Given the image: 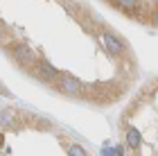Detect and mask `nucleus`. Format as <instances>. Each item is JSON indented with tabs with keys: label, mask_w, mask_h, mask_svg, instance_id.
Masks as SVG:
<instances>
[{
	"label": "nucleus",
	"mask_w": 158,
	"mask_h": 156,
	"mask_svg": "<svg viewBox=\"0 0 158 156\" xmlns=\"http://www.w3.org/2000/svg\"><path fill=\"white\" fill-rule=\"evenodd\" d=\"M56 88H59L61 93H66V95H84L86 93V86L79 79H75L73 75H63L61 82L56 84Z\"/></svg>",
	"instance_id": "f257e3e1"
},
{
	"label": "nucleus",
	"mask_w": 158,
	"mask_h": 156,
	"mask_svg": "<svg viewBox=\"0 0 158 156\" xmlns=\"http://www.w3.org/2000/svg\"><path fill=\"white\" fill-rule=\"evenodd\" d=\"M11 52H14V57H16V61H20L23 66H27V68H32V66H36V57H34V52L27 48L25 43H16L11 48Z\"/></svg>",
	"instance_id": "f03ea898"
},
{
	"label": "nucleus",
	"mask_w": 158,
	"mask_h": 156,
	"mask_svg": "<svg viewBox=\"0 0 158 156\" xmlns=\"http://www.w3.org/2000/svg\"><path fill=\"white\" fill-rule=\"evenodd\" d=\"M102 41L106 43V48H109L111 54H115V57H124V54H127V45L122 43L118 36H113V34L104 32V34H102Z\"/></svg>",
	"instance_id": "7ed1b4c3"
},
{
	"label": "nucleus",
	"mask_w": 158,
	"mask_h": 156,
	"mask_svg": "<svg viewBox=\"0 0 158 156\" xmlns=\"http://www.w3.org/2000/svg\"><path fill=\"white\" fill-rule=\"evenodd\" d=\"M36 66H39L41 73H45V79H56V77H61V75H59V70H56L50 61H45V59H39V61H36Z\"/></svg>",
	"instance_id": "20e7f679"
},
{
	"label": "nucleus",
	"mask_w": 158,
	"mask_h": 156,
	"mask_svg": "<svg viewBox=\"0 0 158 156\" xmlns=\"http://www.w3.org/2000/svg\"><path fill=\"white\" fill-rule=\"evenodd\" d=\"M68 154H70V156H86L84 147H79V145H73V147H68Z\"/></svg>",
	"instance_id": "39448f33"
},
{
	"label": "nucleus",
	"mask_w": 158,
	"mask_h": 156,
	"mask_svg": "<svg viewBox=\"0 0 158 156\" xmlns=\"http://www.w3.org/2000/svg\"><path fill=\"white\" fill-rule=\"evenodd\" d=\"M9 122H11V113L0 111V124H9Z\"/></svg>",
	"instance_id": "423d86ee"
},
{
	"label": "nucleus",
	"mask_w": 158,
	"mask_h": 156,
	"mask_svg": "<svg viewBox=\"0 0 158 156\" xmlns=\"http://www.w3.org/2000/svg\"><path fill=\"white\" fill-rule=\"evenodd\" d=\"M149 23H152L154 27H158V9L152 11V16H149Z\"/></svg>",
	"instance_id": "0eeeda50"
},
{
	"label": "nucleus",
	"mask_w": 158,
	"mask_h": 156,
	"mask_svg": "<svg viewBox=\"0 0 158 156\" xmlns=\"http://www.w3.org/2000/svg\"><path fill=\"white\" fill-rule=\"evenodd\" d=\"M5 39H7V36H5V27H2V25H0V43H2V41H5Z\"/></svg>",
	"instance_id": "6e6552de"
},
{
	"label": "nucleus",
	"mask_w": 158,
	"mask_h": 156,
	"mask_svg": "<svg viewBox=\"0 0 158 156\" xmlns=\"http://www.w3.org/2000/svg\"><path fill=\"white\" fill-rule=\"evenodd\" d=\"M115 154H118V156H122V154H124V150H122V145H118V147H115Z\"/></svg>",
	"instance_id": "1a4fd4ad"
},
{
	"label": "nucleus",
	"mask_w": 158,
	"mask_h": 156,
	"mask_svg": "<svg viewBox=\"0 0 158 156\" xmlns=\"http://www.w3.org/2000/svg\"><path fill=\"white\" fill-rule=\"evenodd\" d=\"M102 156H115V154H113L111 150H104V152H102Z\"/></svg>",
	"instance_id": "9d476101"
}]
</instances>
